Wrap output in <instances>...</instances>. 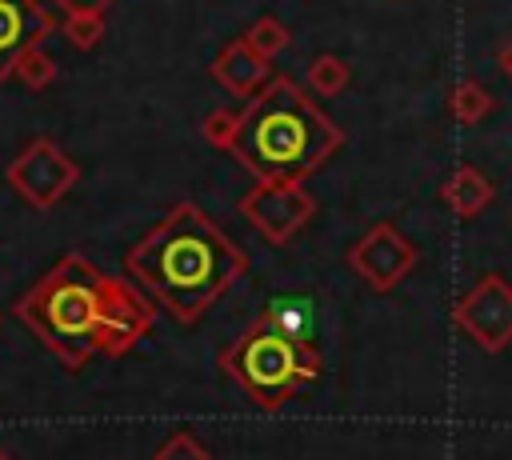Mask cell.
<instances>
[{"instance_id":"6da1fadb","label":"cell","mask_w":512,"mask_h":460,"mask_svg":"<svg viewBox=\"0 0 512 460\" xmlns=\"http://www.w3.org/2000/svg\"><path fill=\"white\" fill-rule=\"evenodd\" d=\"M12 312L68 372H80L92 356L132 352L160 316L144 288L104 272L80 252H64Z\"/></svg>"},{"instance_id":"7a4b0ae2","label":"cell","mask_w":512,"mask_h":460,"mask_svg":"<svg viewBox=\"0 0 512 460\" xmlns=\"http://www.w3.org/2000/svg\"><path fill=\"white\" fill-rule=\"evenodd\" d=\"M244 268V248L192 200H180L124 252V272L176 324H196Z\"/></svg>"},{"instance_id":"3957f363","label":"cell","mask_w":512,"mask_h":460,"mask_svg":"<svg viewBox=\"0 0 512 460\" xmlns=\"http://www.w3.org/2000/svg\"><path fill=\"white\" fill-rule=\"evenodd\" d=\"M344 132L316 108V100L288 76H272L244 108L228 152L256 176V184H300L316 172Z\"/></svg>"},{"instance_id":"277c9868","label":"cell","mask_w":512,"mask_h":460,"mask_svg":"<svg viewBox=\"0 0 512 460\" xmlns=\"http://www.w3.org/2000/svg\"><path fill=\"white\" fill-rule=\"evenodd\" d=\"M220 368L244 388V396L260 412H280L288 396H296L308 380L320 376V352L256 320L220 352Z\"/></svg>"},{"instance_id":"5b68a950","label":"cell","mask_w":512,"mask_h":460,"mask_svg":"<svg viewBox=\"0 0 512 460\" xmlns=\"http://www.w3.org/2000/svg\"><path fill=\"white\" fill-rule=\"evenodd\" d=\"M8 184L16 188V196L24 204H32L36 212H52L72 184L80 180V164L52 140V136H32L8 164Z\"/></svg>"},{"instance_id":"8992f818","label":"cell","mask_w":512,"mask_h":460,"mask_svg":"<svg viewBox=\"0 0 512 460\" xmlns=\"http://www.w3.org/2000/svg\"><path fill=\"white\" fill-rule=\"evenodd\" d=\"M316 212V200L300 184H256L240 196V216L268 240L288 244Z\"/></svg>"},{"instance_id":"52a82bcc","label":"cell","mask_w":512,"mask_h":460,"mask_svg":"<svg viewBox=\"0 0 512 460\" xmlns=\"http://www.w3.org/2000/svg\"><path fill=\"white\" fill-rule=\"evenodd\" d=\"M348 264L364 276L368 288L388 292V288H396V284L408 276V268L416 264V248H412L392 224H376V228H368V232L352 244Z\"/></svg>"},{"instance_id":"ba28073f","label":"cell","mask_w":512,"mask_h":460,"mask_svg":"<svg viewBox=\"0 0 512 460\" xmlns=\"http://www.w3.org/2000/svg\"><path fill=\"white\" fill-rule=\"evenodd\" d=\"M56 28L52 12L36 0H0V84L12 76L20 52L36 48Z\"/></svg>"},{"instance_id":"9c48e42d","label":"cell","mask_w":512,"mask_h":460,"mask_svg":"<svg viewBox=\"0 0 512 460\" xmlns=\"http://www.w3.org/2000/svg\"><path fill=\"white\" fill-rule=\"evenodd\" d=\"M208 76H212L220 88H228L232 96L252 100V96L272 80V68H268L264 56H256V52L244 44V36H236V40H228V44L212 56Z\"/></svg>"},{"instance_id":"30bf717a","label":"cell","mask_w":512,"mask_h":460,"mask_svg":"<svg viewBox=\"0 0 512 460\" xmlns=\"http://www.w3.org/2000/svg\"><path fill=\"white\" fill-rule=\"evenodd\" d=\"M264 328L296 340V344H312V332H316V304L312 296L304 292H292V296H272L264 304V316H260Z\"/></svg>"},{"instance_id":"8fae6325","label":"cell","mask_w":512,"mask_h":460,"mask_svg":"<svg viewBox=\"0 0 512 460\" xmlns=\"http://www.w3.org/2000/svg\"><path fill=\"white\" fill-rule=\"evenodd\" d=\"M488 184H484V176L476 172V168H456V176L444 184V200L460 212V216H472L484 200H488Z\"/></svg>"},{"instance_id":"7c38bea8","label":"cell","mask_w":512,"mask_h":460,"mask_svg":"<svg viewBox=\"0 0 512 460\" xmlns=\"http://www.w3.org/2000/svg\"><path fill=\"white\" fill-rule=\"evenodd\" d=\"M244 44H248L256 56H264V60L272 64V56H280V52L288 48V28H284V24H280L272 12H264L260 20H252V24H248Z\"/></svg>"},{"instance_id":"4fadbf2b","label":"cell","mask_w":512,"mask_h":460,"mask_svg":"<svg viewBox=\"0 0 512 460\" xmlns=\"http://www.w3.org/2000/svg\"><path fill=\"white\" fill-rule=\"evenodd\" d=\"M304 84H308L316 96H340V92H344V84H348V64H344L340 56L324 52V56H316V60L308 64Z\"/></svg>"},{"instance_id":"5bb4252c","label":"cell","mask_w":512,"mask_h":460,"mask_svg":"<svg viewBox=\"0 0 512 460\" xmlns=\"http://www.w3.org/2000/svg\"><path fill=\"white\" fill-rule=\"evenodd\" d=\"M12 76L24 84V88H32V92H44L52 80H56V60L36 44V48H28V52H20V60L12 64Z\"/></svg>"},{"instance_id":"9a60e30c","label":"cell","mask_w":512,"mask_h":460,"mask_svg":"<svg viewBox=\"0 0 512 460\" xmlns=\"http://www.w3.org/2000/svg\"><path fill=\"white\" fill-rule=\"evenodd\" d=\"M64 40L80 52L96 48L104 40V16L100 12H76V16H64Z\"/></svg>"},{"instance_id":"2e32d148","label":"cell","mask_w":512,"mask_h":460,"mask_svg":"<svg viewBox=\"0 0 512 460\" xmlns=\"http://www.w3.org/2000/svg\"><path fill=\"white\" fill-rule=\"evenodd\" d=\"M236 128H240V112H236V108H212V112L204 116V124H200V136H204L212 148H228L232 136H236Z\"/></svg>"},{"instance_id":"e0dca14e","label":"cell","mask_w":512,"mask_h":460,"mask_svg":"<svg viewBox=\"0 0 512 460\" xmlns=\"http://www.w3.org/2000/svg\"><path fill=\"white\" fill-rule=\"evenodd\" d=\"M152 460H212V452L192 436V432H172L156 452Z\"/></svg>"},{"instance_id":"ac0fdd59","label":"cell","mask_w":512,"mask_h":460,"mask_svg":"<svg viewBox=\"0 0 512 460\" xmlns=\"http://www.w3.org/2000/svg\"><path fill=\"white\" fill-rule=\"evenodd\" d=\"M452 108H456V116L464 120V124H472V120H480L484 116V108H488V96L472 84V80H464L456 92H452Z\"/></svg>"},{"instance_id":"d6986e66","label":"cell","mask_w":512,"mask_h":460,"mask_svg":"<svg viewBox=\"0 0 512 460\" xmlns=\"http://www.w3.org/2000/svg\"><path fill=\"white\" fill-rule=\"evenodd\" d=\"M108 4H116V0H52V8H60L64 16H76V12H100L104 16Z\"/></svg>"},{"instance_id":"ffe728a7","label":"cell","mask_w":512,"mask_h":460,"mask_svg":"<svg viewBox=\"0 0 512 460\" xmlns=\"http://www.w3.org/2000/svg\"><path fill=\"white\" fill-rule=\"evenodd\" d=\"M504 68H508V72H512V48H508V52H504Z\"/></svg>"},{"instance_id":"44dd1931","label":"cell","mask_w":512,"mask_h":460,"mask_svg":"<svg viewBox=\"0 0 512 460\" xmlns=\"http://www.w3.org/2000/svg\"><path fill=\"white\" fill-rule=\"evenodd\" d=\"M0 460H16V456H12V452H4V448H0Z\"/></svg>"}]
</instances>
